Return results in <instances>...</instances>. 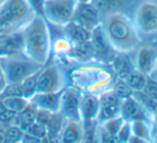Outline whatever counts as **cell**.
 I'll return each instance as SVG.
<instances>
[{
  "mask_svg": "<svg viewBox=\"0 0 157 143\" xmlns=\"http://www.w3.org/2000/svg\"><path fill=\"white\" fill-rule=\"evenodd\" d=\"M101 28L110 46L116 52L134 54L143 40L129 14L117 12L101 18Z\"/></svg>",
  "mask_w": 157,
  "mask_h": 143,
  "instance_id": "cell-1",
  "label": "cell"
},
{
  "mask_svg": "<svg viewBox=\"0 0 157 143\" xmlns=\"http://www.w3.org/2000/svg\"><path fill=\"white\" fill-rule=\"evenodd\" d=\"M21 34L23 54L37 64L45 66L52 52V43L48 23L44 16L35 14L21 29Z\"/></svg>",
  "mask_w": 157,
  "mask_h": 143,
  "instance_id": "cell-2",
  "label": "cell"
},
{
  "mask_svg": "<svg viewBox=\"0 0 157 143\" xmlns=\"http://www.w3.org/2000/svg\"><path fill=\"white\" fill-rule=\"evenodd\" d=\"M34 15L26 0H6L0 6V33L23 29Z\"/></svg>",
  "mask_w": 157,
  "mask_h": 143,
  "instance_id": "cell-3",
  "label": "cell"
},
{
  "mask_svg": "<svg viewBox=\"0 0 157 143\" xmlns=\"http://www.w3.org/2000/svg\"><path fill=\"white\" fill-rule=\"evenodd\" d=\"M130 16L141 39L157 37V0H138Z\"/></svg>",
  "mask_w": 157,
  "mask_h": 143,
  "instance_id": "cell-4",
  "label": "cell"
},
{
  "mask_svg": "<svg viewBox=\"0 0 157 143\" xmlns=\"http://www.w3.org/2000/svg\"><path fill=\"white\" fill-rule=\"evenodd\" d=\"M0 66L4 73L9 85L21 82L28 76L41 70L43 65L37 64L24 54H18L0 58Z\"/></svg>",
  "mask_w": 157,
  "mask_h": 143,
  "instance_id": "cell-5",
  "label": "cell"
},
{
  "mask_svg": "<svg viewBox=\"0 0 157 143\" xmlns=\"http://www.w3.org/2000/svg\"><path fill=\"white\" fill-rule=\"evenodd\" d=\"M77 0H45L43 16L48 24L62 28L73 18Z\"/></svg>",
  "mask_w": 157,
  "mask_h": 143,
  "instance_id": "cell-6",
  "label": "cell"
},
{
  "mask_svg": "<svg viewBox=\"0 0 157 143\" xmlns=\"http://www.w3.org/2000/svg\"><path fill=\"white\" fill-rule=\"evenodd\" d=\"M67 87L66 77L58 65L42 67L37 76L36 92H56Z\"/></svg>",
  "mask_w": 157,
  "mask_h": 143,
  "instance_id": "cell-7",
  "label": "cell"
},
{
  "mask_svg": "<svg viewBox=\"0 0 157 143\" xmlns=\"http://www.w3.org/2000/svg\"><path fill=\"white\" fill-rule=\"evenodd\" d=\"M81 97L82 93L74 88L66 87L63 90L59 113L65 120L81 121Z\"/></svg>",
  "mask_w": 157,
  "mask_h": 143,
  "instance_id": "cell-8",
  "label": "cell"
},
{
  "mask_svg": "<svg viewBox=\"0 0 157 143\" xmlns=\"http://www.w3.org/2000/svg\"><path fill=\"white\" fill-rule=\"evenodd\" d=\"M71 21H74L77 25L92 31L101 25V17L91 2H77Z\"/></svg>",
  "mask_w": 157,
  "mask_h": 143,
  "instance_id": "cell-9",
  "label": "cell"
},
{
  "mask_svg": "<svg viewBox=\"0 0 157 143\" xmlns=\"http://www.w3.org/2000/svg\"><path fill=\"white\" fill-rule=\"evenodd\" d=\"M121 100L112 90H108L98 95V113L96 122L101 123L113 116L120 115Z\"/></svg>",
  "mask_w": 157,
  "mask_h": 143,
  "instance_id": "cell-10",
  "label": "cell"
},
{
  "mask_svg": "<svg viewBox=\"0 0 157 143\" xmlns=\"http://www.w3.org/2000/svg\"><path fill=\"white\" fill-rule=\"evenodd\" d=\"M157 62V47L153 44H141L135 50L134 65L137 71L149 76Z\"/></svg>",
  "mask_w": 157,
  "mask_h": 143,
  "instance_id": "cell-11",
  "label": "cell"
},
{
  "mask_svg": "<svg viewBox=\"0 0 157 143\" xmlns=\"http://www.w3.org/2000/svg\"><path fill=\"white\" fill-rule=\"evenodd\" d=\"M63 90L56 92H36L30 98L29 102L35 109L46 110L52 113H57L60 110Z\"/></svg>",
  "mask_w": 157,
  "mask_h": 143,
  "instance_id": "cell-12",
  "label": "cell"
},
{
  "mask_svg": "<svg viewBox=\"0 0 157 143\" xmlns=\"http://www.w3.org/2000/svg\"><path fill=\"white\" fill-rule=\"evenodd\" d=\"M120 114L127 122H132L136 120H145L151 122V114L141 106L134 95H130L121 100Z\"/></svg>",
  "mask_w": 157,
  "mask_h": 143,
  "instance_id": "cell-13",
  "label": "cell"
},
{
  "mask_svg": "<svg viewBox=\"0 0 157 143\" xmlns=\"http://www.w3.org/2000/svg\"><path fill=\"white\" fill-rule=\"evenodd\" d=\"M23 54L21 29L13 32L0 33V58Z\"/></svg>",
  "mask_w": 157,
  "mask_h": 143,
  "instance_id": "cell-14",
  "label": "cell"
},
{
  "mask_svg": "<svg viewBox=\"0 0 157 143\" xmlns=\"http://www.w3.org/2000/svg\"><path fill=\"white\" fill-rule=\"evenodd\" d=\"M90 42L92 44V47L94 50L95 58L98 59H112L116 55V51L112 49L106 37L101 25L97 26L94 30H92L91 39Z\"/></svg>",
  "mask_w": 157,
  "mask_h": 143,
  "instance_id": "cell-15",
  "label": "cell"
},
{
  "mask_svg": "<svg viewBox=\"0 0 157 143\" xmlns=\"http://www.w3.org/2000/svg\"><path fill=\"white\" fill-rule=\"evenodd\" d=\"M91 3L98 11L101 18L112 13H127L128 8H134L136 2L134 0H92ZM130 15V14H129Z\"/></svg>",
  "mask_w": 157,
  "mask_h": 143,
  "instance_id": "cell-16",
  "label": "cell"
},
{
  "mask_svg": "<svg viewBox=\"0 0 157 143\" xmlns=\"http://www.w3.org/2000/svg\"><path fill=\"white\" fill-rule=\"evenodd\" d=\"M83 140V126L81 121L65 120L59 134L58 141L63 143H78Z\"/></svg>",
  "mask_w": 157,
  "mask_h": 143,
  "instance_id": "cell-17",
  "label": "cell"
},
{
  "mask_svg": "<svg viewBox=\"0 0 157 143\" xmlns=\"http://www.w3.org/2000/svg\"><path fill=\"white\" fill-rule=\"evenodd\" d=\"M81 122L96 121L98 113V95L93 93L82 94L81 97Z\"/></svg>",
  "mask_w": 157,
  "mask_h": 143,
  "instance_id": "cell-18",
  "label": "cell"
},
{
  "mask_svg": "<svg viewBox=\"0 0 157 143\" xmlns=\"http://www.w3.org/2000/svg\"><path fill=\"white\" fill-rule=\"evenodd\" d=\"M111 61L117 78L125 79L134 70H136L134 65V60L129 58V54L116 52Z\"/></svg>",
  "mask_w": 157,
  "mask_h": 143,
  "instance_id": "cell-19",
  "label": "cell"
},
{
  "mask_svg": "<svg viewBox=\"0 0 157 143\" xmlns=\"http://www.w3.org/2000/svg\"><path fill=\"white\" fill-rule=\"evenodd\" d=\"M61 29L63 30L64 36L71 42V44H78L82 42L90 41L92 31L87 30L86 28L75 24L74 21H70Z\"/></svg>",
  "mask_w": 157,
  "mask_h": 143,
  "instance_id": "cell-20",
  "label": "cell"
},
{
  "mask_svg": "<svg viewBox=\"0 0 157 143\" xmlns=\"http://www.w3.org/2000/svg\"><path fill=\"white\" fill-rule=\"evenodd\" d=\"M67 55L68 57L75 59L76 61H79V62H88L92 59H95L94 50L90 41L73 44Z\"/></svg>",
  "mask_w": 157,
  "mask_h": 143,
  "instance_id": "cell-21",
  "label": "cell"
},
{
  "mask_svg": "<svg viewBox=\"0 0 157 143\" xmlns=\"http://www.w3.org/2000/svg\"><path fill=\"white\" fill-rule=\"evenodd\" d=\"M130 123L132 135L144 140L145 142H152L153 140V125L150 121L136 120Z\"/></svg>",
  "mask_w": 157,
  "mask_h": 143,
  "instance_id": "cell-22",
  "label": "cell"
},
{
  "mask_svg": "<svg viewBox=\"0 0 157 143\" xmlns=\"http://www.w3.org/2000/svg\"><path fill=\"white\" fill-rule=\"evenodd\" d=\"M0 103L6 109L14 113L21 112L30 104L29 100H27L24 96H6V97L0 98Z\"/></svg>",
  "mask_w": 157,
  "mask_h": 143,
  "instance_id": "cell-23",
  "label": "cell"
},
{
  "mask_svg": "<svg viewBox=\"0 0 157 143\" xmlns=\"http://www.w3.org/2000/svg\"><path fill=\"white\" fill-rule=\"evenodd\" d=\"M127 85L132 90V92L142 91L147 80V75L134 70L127 77L124 79Z\"/></svg>",
  "mask_w": 157,
  "mask_h": 143,
  "instance_id": "cell-24",
  "label": "cell"
},
{
  "mask_svg": "<svg viewBox=\"0 0 157 143\" xmlns=\"http://www.w3.org/2000/svg\"><path fill=\"white\" fill-rule=\"evenodd\" d=\"M41 70L35 72L34 74L28 76L21 82V93L23 96L26 97L27 100H30L35 93H36V85H37V76Z\"/></svg>",
  "mask_w": 157,
  "mask_h": 143,
  "instance_id": "cell-25",
  "label": "cell"
},
{
  "mask_svg": "<svg viewBox=\"0 0 157 143\" xmlns=\"http://www.w3.org/2000/svg\"><path fill=\"white\" fill-rule=\"evenodd\" d=\"M132 95H134V97L140 103L141 106L151 114V118H152V114H153L154 111L157 109V100H154L151 96H149L143 91L132 92Z\"/></svg>",
  "mask_w": 157,
  "mask_h": 143,
  "instance_id": "cell-26",
  "label": "cell"
},
{
  "mask_svg": "<svg viewBox=\"0 0 157 143\" xmlns=\"http://www.w3.org/2000/svg\"><path fill=\"white\" fill-rule=\"evenodd\" d=\"M124 122H125V120L121 116V114H120V115H117L111 119H108V120L104 121V122H101V123H98V124L101 125L107 133H109L110 135L116 136L117 137V134H118V131L120 130V128L122 127V125Z\"/></svg>",
  "mask_w": 157,
  "mask_h": 143,
  "instance_id": "cell-27",
  "label": "cell"
},
{
  "mask_svg": "<svg viewBox=\"0 0 157 143\" xmlns=\"http://www.w3.org/2000/svg\"><path fill=\"white\" fill-rule=\"evenodd\" d=\"M111 90L114 92V94H116L120 100H123V98H126V97H128V96L132 95V90L128 87L124 79H120V78L117 79V81L114 82Z\"/></svg>",
  "mask_w": 157,
  "mask_h": 143,
  "instance_id": "cell-28",
  "label": "cell"
},
{
  "mask_svg": "<svg viewBox=\"0 0 157 143\" xmlns=\"http://www.w3.org/2000/svg\"><path fill=\"white\" fill-rule=\"evenodd\" d=\"M25 131L21 129L19 127L15 126V125L9 124V127L6 129V137H4V142H21V138L24 136Z\"/></svg>",
  "mask_w": 157,
  "mask_h": 143,
  "instance_id": "cell-29",
  "label": "cell"
},
{
  "mask_svg": "<svg viewBox=\"0 0 157 143\" xmlns=\"http://www.w3.org/2000/svg\"><path fill=\"white\" fill-rule=\"evenodd\" d=\"M25 131L30 134L33 137L40 139L41 141H44V139L47 137V128H46V126L41 124V123L36 122V121H34Z\"/></svg>",
  "mask_w": 157,
  "mask_h": 143,
  "instance_id": "cell-30",
  "label": "cell"
},
{
  "mask_svg": "<svg viewBox=\"0 0 157 143\" xmlns=\"http://www.w3.org/2000/svg\"><path fill=\"white\" fill-rule=\"evenodd\" d=\"M130 136H132V128H130V123L125 121L123 123L122 127L117 134V138H118V142H128Z\"/></svg>",
  "mask_w": 157,
  "mask_h": 143,
  "instance_id": "cell-31",
  "label": "cell"
},
{
  "mask_svg": "<svg viewBox=\"0 0 157 143\" xmlns=\"http://www.w3.org/2000/svg\"><path fill=\"white\" fill-rule=\"evenodd\" d=\"M142 91L144 92V93H147L149 96L153 97L154 100H157V80L147 76V83H145Z\"/></svg>",
  "mask_w": 157,
  "mask_h": 143,
  "instance_id": "cell-32",
  "label": "cell"
},
{
  "mask_svg": "<svg viewBox=\"0 0 157 143\" xmlns=\"http://www.w3.org/2000/svg\"><path fill=\"white\" fill-rule=\"evenodd\" d=\"M26 2L31 8V10L34 12V14L43 16V9L45 0H26Z\"/></svg>",
  "mask_w": 157,
  "mask_h": 143,
  "instance_id": "cell-33",
  "label": "cell"
},
{
  "mask_svg": "<svg viewBox=\"0 0 157 143\" xmlns=\"http://www.w3.org/2000/svg\"><path fill=\"white\" fill-rule=\"evenodd\" d=\"M6 85H8V81H6V76H4V73L2 71L1 66H0V96H1L2 92L4 91Z\"/></svg>",
  "mask_w": 157,
  "mask_h": 143,
  "instance_id": "cell-34",
  "label": "cell"
},
{
  "mask_svg": "<svg viewBox=\"0 0 157 143\" xmlns=\"http://www.w3.org/2000/svg\"><path fill=\"white\" fill-rule=\"evenodd\" d=\"M151 122H152V125H153V128L157 129V109L154 111V113L152 114Z\"/></svg>",
  "mask_w": 157,
  "mask_h": 143,
  "instance_id": "cell-35",
  "label": "cell"
},
{
  "mask_svg": "<svg viewBox=\"0 0 157 143\" xmlns=\"http://www.w3.org/2000/svg\"><path fill=\"white\" fill-rule=\"evenodd\" d=\"M149 77H151V78H153V79H155V80H157V62H156L155 66H154V69L152 70V72L150 73Z\"/></svg>",
  "mask_w": 157,
  "mask_h": 143,
  "instance_id": "cell-36",
  "label": "cell"
},
{
  "mask_svg": "<svg viewBox=\"0 0 157 143\" xmlns=\"http://www.w3.org/2000/svg\"><path fill=\"white\" fill-rule=\"evenodd\" d=\"M152 142H157V129H154L153 131V140Z\"/></svg>",
  "mask_w": 157,
  "mask_h": 143,
  "instance_id": "cell-37",
  "label": "cell"
},
{
  "mask_svg": "<svg viewBox=\"0 0 157 143\" xmlns=\"http://www.w3.org/2000/svg\"><path fill=\"white\" fill-rule=\"evenodd\" d=\"M92 0H77V2H91Z\"/></svg>",
  "mask_w": 157,
  "mask_h": 143,
  "instance_id": "cell-38",
  "label": "cell"
},
{
  "mask_svg": "<svg viewBox=\"0 0 157 143\" xmlns=\"http://www.w3.org/2000/svg\"><path fill=\"white\" fill-rule=\"evenodd\" d=\"M4 1H6V0H0V6H1L2 4L4 3Z\"/></svg>",
  "mask_w": 157,
  "mask_h": 143,
  "instance_id": "cell-39",
  "label": "cell"
}]
</instances>
